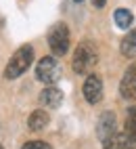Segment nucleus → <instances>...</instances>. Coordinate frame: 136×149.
I'll use <instances>...</instances> for the list:
<instances>
[{
    "instance_id": "nucleus-16",
    "label": "nucleus",
    "mask_w": 136,
    "mask_h": 149,
    "mask_svg": "<svg viewBox=\"0 0 136 149\" xmlns=\"http://www.w3.org/2000/svg\"><path fill=\"white\" fill-rule=\"evenodd\" d=\"M73 2H82V0H73Z\"/></svg>"
},
{
    "instance_id": "nucleus-14",
    "label": "nucleus",
    "mask_w": 136,
    "mask_h": 149,
    "mask_svg": "<svg viewBox=\"0 0 136 149\" xmlns=\"http://www.w3.org/2000/svg\"><path fill=\"white\" fill-rule=\"evenodd\" d=\"M21 149H52L48 143H44V141H30V143H25Z\"/></svg>"
},
{
    "instance_id": "nucleus-3",
    "label": "nucleus",
    "mask_w": 136,
    "mask_h": 149,
    "mask_svg": "<svg viewBox=\"0 0 136 149\" xmlns=\"http://www.w3.org/2000/svg\"><path fill=\"white\" fill-rule=\"evenodd\" d=\"M48 46H50L52 55H57V57H63L69 51V29H67L65 23H57L50 27V32H48Z\"/></svg>"
},
{
    "instance_id": "nucleus-1",
    "label": "nucleus",
    "mask_w": 136,
    "mask_h": 149,
    "mask_svg": "<svg viewBox=\"0 0 136 149\" xmlns=\"http://www.w3.org/2000/svg\"><path fill=\"white\" fill-rule=\"evenodd\" d=\"M32 63H34V48L30 44L19 46L15 51V55L11 57V61H8L6 67H4V78L6 80H15V78L23 76L27 69H30Z\"/></svg>"
},
{
    "instance_id": "nucleus-17",
    "label": "nucleus",
    "mask_w": 136,
    "mask_h": 149,
    "mask_svg": "<svg viewBox=\"0 0 136 149\" xmlns=\"http://www.w3.org/2000/svg\"><path fill=\"white\" fill-rule=\"evenodd\" d=\"M0 149H4V147H2V145H0Z\"/></svg>"
},
{
    "instance_id": "nucleus-5",
    "label": "nucleus",
    "mask_w": 136,
    "mask_h": 149,
    "mask_svg": "<svg viewBox=\"0 0 136 149\" xmlns=\"http://www.w3.org/2000/svg\"><path fill=\"white\" fill-rule=\"evenodd\" d=\"M82 93H84V99L90 105L99 103L101 99H103V80L96 74H90L88 78H86L84 86H82Z\"/></svg>"
},
{
    "instance_id": "nucleus-11",
    "label": "nucleus",
    "mask_w": 136,
    "mask_h": 149,
    "mask_svg": "<svg viewBox=\"0 0 136 149\" xmlns=\"http://www.w3.org/2000/svg\"><path fill=\"white\" fill-rule=\"evenodd\" d=\"M119 51L124 57H136V29H132V32H128V36L122 40L119 44Z\"/></svg>"
},
{
    "instance_id": "nucleus-10",
    "label": "nucleus",
    "mask_w": 136,
    "mask_h": 149,
    "mask_svg": "<svg viewBox=\"0 0 136 149\" xmlns=\"http://www.w3.org/2000/svg\"><path fill=\"white\" fill-rule=\"evenodd\" d=\"M103 149H136V147L126 134H113L107 141H103Z\"/></svg>"
},
{
    "instance_id": "nucleus-9",
    "label": "nucleus",
    "mask_w": 136,
    "mask_h": 149,
    "mask_svg": "<svg viewBox=\"0 0 136 149\" xmlns=\"http://www.w3.org/2000/svg\"><path fill=\"white\" fill-rule=\"evenodd\" d=\"M48 122H50V118H48V113L44 109H36V111H32L30 118H27V128H30L32 132H40L48 126Z\"/></svg>"
},
{
    "instance_id": "nucleus-13",
    "label": "nucleus",
    "mask_w": 136,
    "mask_h": 149,
    "mask_svg": "<svg viewBox=\"0 0 136 149\" xmlns=\"http://www.w3.org/2000/svg\"><path fill=\"white\" fill-rule=\"evenodd\" d=\"M124 128H126V136H128L132 143H136V105L130 107L128 116H126V124H124Z\"/></svg>"
},
{
    "instance_id": "nucleus-4",
    "label": "nucleus",
    "mask_w": 136,
    "mask_h": 149,
    "mask_svg": "<svg viewBox=\"0 0 136 149\" xmlns=\"http://www.w3.org/2000/svg\"><path fill=\"white\" fill-rule=\"evenodd\" d=\"M36 78L40 80L42 84H55L57 80L61 78V63L57 61L55 57H44L38 61L36 65Z\"/></svg>"
},
{
    "instance_id": "nucleus-8",
    "label": "nucleus",
    "mask_w": 136,
    "mask_h": 149,
    "mask_svg": "<svg viewBox=\"0 0 136 149\" xmlns=\"http://www.w3.org/2000/svg\"><path fill=\"white\" fill-rule=\"evenodd\" d=\"M40 103L46 105V107H50V109H57V107L63 103V93H61V88H57L55 84L46 86L44 91L40 93Z\"/></svg>"
},
{
    "instance_id": "nucleus-15",
    "label": "nucleus",
    "mask_w": 136,
    "mask_h": 149,
    "mask_svg": "<svg viewBox=\"0 0 136 149\" xmlns=\"http://www.w3.org/2000/svg\"><path fill=\"white\" fill-rule=\"evenodd\" d=\"M90 2H92V4H94L96 8H103V6L107 4V0H90Z\"/></svg>"
},
{
    "instance_id": "nucleus-6",
    "label": "nucleus",
    "mask_w": 136,
    "mask_h": 149,
    "mask_svg": "<svg viewBox=\"0 0 136 149\" xmlns=\"http://www.w3.org/2000/svg\"><path fill=\"white\" fill-rule=\"evenodd\" d=\"M119 95L126 101H136V63H132L119 82Z\"/></svg>"
},
{
    "instance_id": "nucleus-12",
    "label": "nucleus",
    "mask_w": 136,
    "mask_h": 149,
    "mask_svg": "<svg viewBox=\"0 0 136 149\" xmlns=\"http://www.w3.org/2000/svg\"><path fill=\"white\" fill-rule=\"evenodd\" d=\"M113 21H115V25L119 29H128L134 23V17H132V13L128 8H117V11L113 13Z\"/></svg>"
},
{
    "instance_id": "nucleus-7",
    "label": "nucleus",
    "mask_w": 136,
    "mask_h": 149,
    "mask_svg": "<svg viewBox=\"0 0 136 149\" xmlns=\"http://www.w3.org/2000/svg\"><path fill=\"white\" fill-rule=\"evenodd\" d=\"M96 134L101 141H107L109 136L115 134V113L113 111H103L96 124Z\"/></svg>"
},
{
    "instance_id": "nucleus-2",
    "label": "nucleus",
    "mask_w": 136,
    "mask_h": 149,
    "mask_svg": "<svg viewBox=\"0 0 136 149\" xmlns=\"http://www.w3.org/2000/svg\"><path fill=\"white\" fill-rule=\"evenodd\" d=\"M96 63H99V53H96L94 44H90V42H80L77 44V48L73 51V59H71L73 72L80 74V76L90 74Z\"/></svg>"
}]
</instances>
